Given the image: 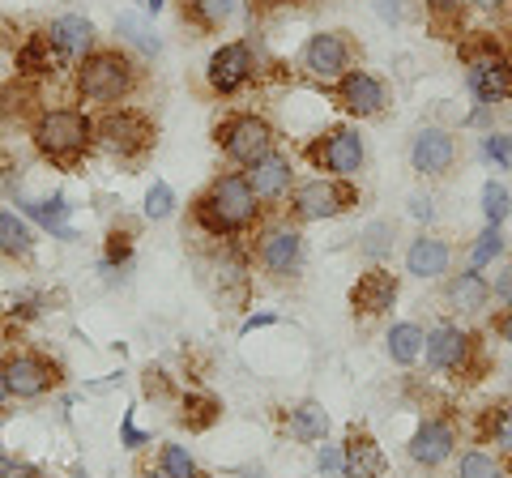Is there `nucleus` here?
Segmentation results:
<instances>
[{"instance_id": "58", "label": "nucleus", "mask_w": 512, "mask_h": 478, "mask_svg": "<svg viewBox=\"0 0 512 478\" xmlns=\"http://www.w3.org/2000/svg\"><path fill=\"white\" fill-rule=\"evenodd\" d=\"M235 478H261V474H256V470H244V474H235Z\"/></svg>"}, {"instance_id": "40", "label": "nucleus", "mask_w": 512, "mask_h": 478, "mask_svg": "<svg viewBox=\"0 0 512 478\" xmlns=\"http://www.w3.org/2000/svg\"><path fill=\"white\" fill-rule=\"evenodd\" d=\"M483 154L491 158L495 167H512V133H487L483 137Z\"/></svg>"}, {"instance_id": "5", "label": "nucleus", "mask_w": 512, "mask_h": 478, "mask_svg": "<svg viewBox=\"0 0 512 478\" xmlns=\"http://www.w3.org/2000/svg\"><path fill=\"white\" fill-rule=\"evenodd\" d=\"M423 359L436 376H448V380H457V385H474V380H483L491 368L483 338L470 329H461L457 321H440V325L427 329Z\"/></svg>"}, {"instance_id": "21", "label": "nucleus", "mask_w": 512, "mask_h": 478, "mask_svg": "<svg viewBox=\"0 0 512 478\" xmlns=\"http://www.w3.org/2000/svg\"><path fill=\"white\" fill-rule=\"evenodd\" d=\"M444 304H448V312H457V316L487 312V304H491V278L483 274V269H470V265L461 269V274H448Z\"/></svg>"}, {"instance_id": "18", "label": "nucleus", "mask_w": 512, "mask_h": 478, "mask_svg": "<svg viewBox=\"0 0 512 478\" xmlns=\"http://www.w3.org/2000/svg\"><path fill=\"white\" fill-rule=\"evenodd\" d=\"M43 35L52 39L60 65H73V69H77V60H86L94 47H99V30H94V22L86 18V13H60Z\"/></svg>"}, {"instance_id": "11", "label": "nucleus", "mask_w": 512, "mask_h": 478, "mask_svg": "<svg viewBox=\"0 0 512 478\" xmlns=\"http://www.w3.org/2000/svg\"><path fill=\"white\" fill-rule=\"evenodd\" d=\"M256 77H261V60H256V47L248 39L222 43L218 52L205 60V86H210L214 99H235Z\"/></svg>"}, {"instance_id": "48", "label": "nucleus", "mask_w": 512, "mask_h": 478, "mask_svg": "<svg viewBox=\"0 0 512 478\" xmlns=\"http://www.w3.org/2000/svg\"><path fill=\"white\" fill-rule=\"evenodd\" d=\"M470 9L487 13V18H504V13H512V0H470Z\"/></svg>"}, {"instance_id": "44", "label": "nucleus", "mask_w": 512, "mask_h": 478, "mask_svg": "<svg viewBox=\"0 0 512 478\" xmlns=\"http://www.w3.org/2000/svg\"><path fill=\"white\" fill-rule=\"evenodd\" d=\"M18 180H22L18 163H13L9 154H0V197H5V193H18Z\"/></svg>"}, {"instance_id": "10", "label": "nucleus", "mask_w": 512, "mask_h": 478, "mask_svg": "<svg viewBox=\"0 0 512 478\" xmlns=\"http://www.w3.org/2000/svg\"><path fill=\"white\" fill-rule=\"evenodd\" d=\"M363 158H367V146L355 124H333V129L316 133L303 146V163L320 175H338V180H355L363 171Z\"/></svg>"}, {"instance_id": "22", "label": "nucleus", "mask_w": 512, "mask_h": 478, "mask_svg": "<svg viewBox=\"0 0 512 478\" xmlns=\"http://www.w3.org/2000/svg\"><path fill=\"white\" fill-rule=\"evenodd\" d=\"M448 265H453V244H448L444 235L423 231V235L410 239V248H406V274L431 282V278H444Z\"/></svg>"}, {"instance_id": "37", "label": "nucleus", "mask_w": 512, "mask_h": 478, "mask_svg": "<svg viewBox=\"0 0 512 478\" xmlns=\"http://www.w3.org/2000/svg\"><path fill=\"white\" fill-rule=\"evenodd\" d=\"M500 257H504V235H500V227H487L470 244V269H487V265H495Z\"/></svg>"}, {"instance_id": "56", "label": "nucleus", "mask_w": 512, "mask_h": 478, "mask_svg": "<svg viewBox=\"0 0 512 478\" xmlns=\"http://www.w3.org/2000/svg\"><path fill=\"white\" fill-rule=\"evenodd\" d=\"M141 478H167V474H163V470H154V466H150V470H141Z\"/></svg>"}, {"instance_id": "29", "label": "nucleus", "mask_w": 512, "mask_h": 478, "mask_svg": "<svg viewBox=\"0 0 512 478\" xmlns=\"http://www.w3.org/2000/svg\"><path fill=\"white\" fill-rule=\"evenodd\" d=\"M30 252H35V231H30V222L0 210V257L9 261H26Z\"/></svg>"}, {"instance_id": "51", "label": "nucleus", "mask_w": 512, "mask_h": 478, "mask_svg": "<svg viewBox=\"0 0 512 478\" xmlns=\"http://www.w3.org/2000/svg\"><path fill=\"white\" fill-rule=\"evenodd\" d=\"M265 325H274V312H261V316H248V321H244V333H252V329H265Z\"/></svg>"}, {"instance_id": "14", "label": "nucleus", "mask_w": 512, "mask_h": 478, "mask_svg": "<svg viewBox=\"0 0 512 478\" xmlns=\"http://www.w3.org/2000/svg\"><path fill=\"white\" fill-rule=\"evenodd\" d=\"M329 94H333V103L355 120H376V116H384V107H389V86H384V77H376L372 69L342 73L338 82H329Z\"/></svg>"}, {"instance_id": "4", "label": "nucleus", "mask_w": 512, "mask_h": 478, "mask_svg": "<svg viewBox=\"0 0 512 478\" xmlns=\"http://www.w3.org/2000/svg\"><path fill=\"white\" fill-rule=\"evenodd\" d=\"M30 141L35 150L60 171L82 167L90 150L99 146L94 141V116H86L82 107H43L30 120Z\"/></svg>"}, {"instance_id": "2", "label": "nucleus", "mask_w": 512, "mask_h": 478, "mask_svg": "<svg viewBox=\"0 0 512 478\" xmlns=\"http://www.w3.org/2000/svg\"><path fill=\"white\" fill-rule=\"evenodd\" d=\"M146 82L137 56L128 47H94L86 60H77L73 69V90L82 103H99V107H116L128 103Z\"/></svg>"}, {"instance_id": "16", "label": "nucleus", "mask_w": 512, "mask_h": 478, "mask_svg": "<svg viewBox=\"0 0 512 478\" xmlns=\"http://www.w3.org/2000/svg\"><path fill=\"white\" fill-rule=\"evenodd\" d=\"M406 453L414 466H427V470L444 466V461L457 453V423L448 419V414H427V419L414 427Z\"/></svg>"}, {"instance_id": "8", "label": "nucleus", "mask_w": 512, "mask_h": 478, "mask_svg": "<svg viewBox=\"0 0 512 478\" xmlns=\"http://www.w3.org/2000/svg\"><path fill=\"white\" fill-rule=\"evenodd\" d=\"M359 205V184L355 180H338V175H312L299 180L286 197V218L308 227V222H329L342 218Z\"/></svg>"}, {"instance_id": "1", "label": "nucleus", "mask_w": 512, "mask_h": 478, "mask_svg": "<svg viewBox=\"0 0 512 478\" xmlns=\"http://www.w3.org/2000/svg\"><path fill=\"white\" fill-rule=\"evenodd\" d=\"M192 222L205 239L227 244V239L256 235V227L265 222V205L252 193L244 171H222L192 197Z\"/></svg>"}, {"instance_id": "31", "label": "nucleus", "mask_w": 512, "mask_h": 478, "mask_svg": "<svg viewBox=\"0 0 512 478\" xmlns=\"http://www.w3.org/2000/svg\"><path fill=\"white\" fill-rule=\"evenodd\" d=\"M116 35H120L128 47H137L141 56H150V60L163 56V39L154 35L150 22L141 18V13H120V18H116Z\"/></svg>"}, {"instance_id": "55", "label": "nucleus", "mask_w": 512, "mask_h": 478, "mask_svg": "<svg viewBox=\"0 0 512 478\" xmlns=\"http://www.w3.org/2000/svg\"><path fill=\"white\" fill-rule=\"evenodd\" d=\"M286 5H299V9H312V5H329V0H286Z\"/></svg>"}, {"instance_id": "32", "label": "nucleus", "mask_w": 512, "mask_h": 478, "mask_svg": "<svg viewBox=\"0 0 512 478\" xmlns=\"http://www.w3.org/2000/svg\"><path fill=\"white\" fill-rule=\"evenodd\" d=\"M431 26L440 30L444 39H457L461 26H466V13H470V0H423Z\"/></svg>"}, {"instance_id": "27", "label": "nucleus", "mask_w": 512, "mask_h": 478, "mask_svg": "<svg viewBox=\"0 0 512 478\" xmlns=\"http://www.w3.org/2000/svg\"><path fill=\"white\" fill-rule=\"evenodd\" d=\"M286 432H291L299 444H320L329 436V414L320 402H299L291 406V419H286Z\"/></svg>"}, {"instance_id": "19", "label": "nucleus", "mask_w": 512, "mask_h": 478, "mask_svg": "<svg viewBox=\"0 0 512 478\" xmlns=\"http://www.w3.org/2000/svg\"><path fill=\"white\" fill-rule=\"evenodd\" d=\"M244 175H248L252 193L261 197L265 210H269V205H282L286 197H291V188H295V163H291V158H286L282 150L265 154L261 163H252Z\"/></svg>"}, {"instance_id": "38", "label": "nucleus", "mask_w": 512, "mask_h": 478, "mask_svg": "<svg viewBox=\"0 0 512 478\" xmlns=\"http://www.w3.org/2000/svg\"><path fill=\"white\" fill-rule=\"evenodd\" d=\"M508 214H512V193L500 180H487L483 184V218H487V227H500Z\"/></svg>"}, {"instance_id": "3", "label": "nucleus", "mask_w": 512, "mask_h": 478, "mask_svg": "<svg viewBox=\"0 0 512 478\" xmlns=\"http://www.w3.org/2000/svg\"><path fill=\"white\" fill-rule=\"evenodd\" d=\"M457 56L466 69V86L483 107L512 103V52L491 30H461Z\"/></svg>"}, {"instance_id": "50", "label": "nucleus", "mask_w": 512, "mask_h": 478, "mask_svg": "<svg viewBox=\"0 0 512 478\" xmlns=\"http://www.w3.org/2000/svg\"><path fill=\"white\" fill-rule=\"evenodd\" d=\"M410 214L431 222V218H436V205H431V197H414V201H410Z\"/></svg>"}, {"instance_id": "20", "label": "nucleus", "mask_w": 512, "mask_h": 478, "mask_svg": "<svg viewBox=\"0 0 512 478\" xmlns=\"http://www.w3.org/2000/svg\"><path fill=\"white\" fill-rule=\"evenodd\" d=\"M389 470V457L376 444V436L367 427H350L346 444H342V474L346 478H384Z\"/></svg>"}, {"instance_id": "26", "label": "nucleus", "mask_w": 512, "mask_h": 478, "mask_svg": "<svg viewBox=\"0 0 512 478\" xmlns=\"http://www.w3.org/2000/svg\"><path fill=\"white\" fill-rule=\"evenodd\" d=\"M22 205V214L26 218H35L43 231H52L56 239H73V227H69V214H73V205L69 197H39V201H18Z\"/></svg>"}, {"instance_id": "13", "label": "nucleus", "mask_w": 512, "mask_h": 478, "mask_svg": "<svg viewBox=\"0 0 512 478\" xmlns=\"http://www.w3.org/2000/svg\"><path fill=\"white\" fill-rule=\"evenodd\" d=\"M0 372H5L9 393H13V397H22V402L47 397V393L60 385V363L47 355V350H35V346L9 350V355L0 359Z\"/></svg>"}, {"instance_id": "47", "label": "nucleus", "mask_w": 512, "mask_h": 478, "mask_svg": "<svg viewBox=\"0 0 512 478\" xmlns=\"http://www.w3.org/2000/svg\"><path fill=\"white\" fill-rule=\"evenodd\" d=\"M376 13H380V22L397 26V22L406 18V0H376Z\"/></svg>"}, {"instance_id": "41", "label": "nucleus", "mask_w": 512, "mask_h": 478, "mask_svg": "<svg viewBox=\"0 0 512 478\" xmlns=\"http://www.w3.org/2000/svg\"><path fill=\"white\" fill-rule=\"evenodd\" d=\"M491 299H500V304H512V261H504L495 269L491 278Z\"/></svg>"}, {"instance_id": "9", "label": "nucleus", "mask_w": 512, "mask_h": 478, "mask_svg": "<svg viewBox=\"0 0 512 478\" xmlns=\"http://www.w3.org/2000/svg\"><path fill=\"white\" fill-rule=\"evenodd\" d=\"M252 261L261 265V274L269 282H291L303 269V231L299 222L278 218V222H261L256 227V244H252Z\"/></svg>"}, {"instance_id": "12", "label": "nucleus", "mask_w": 512, "mask_h": 478, "mask_svg": "<svg viewBox=\"0 0 512 478\" xmlns=\"http://www.w3.org/2000/svg\"><path fill=\"white\" fill-rule=\"evenodd\" d=\"M355 60H359V43L350 30H316L299 52V69L308 73L312 82L329 86V82H338L342 73L355 69Z\"/></svg>"}, {"instance_id": "59", "label": "nucleus", "mask_w": 512, "mask_h": 478, "mask_svg": "<svg viewBox=\"0 0 512 478\" xmlns=\"http://www.w3.org/2000/svg\"><path fill=\"white\" fill-rule=\"evenodd\" d=\"M73 478H90V474H86V470H77V474H73Z\"/></svg>"}, {"instance_id": "57", "label": "nucleus", "mask_w": 512, "mask_h": 478, "mask_svg": "<svg viewBox=\"0 0 512 478\" xmlns=\"http://www.w3.org/2000/svg\"><path fill=\"white\" fill-rule=\"evenodd\" d=\"M5 43H9V35H5V26H0V56H5Z\"/></svg>"}, {"instance_id": "43", "label": "nucleus", "mask_w": 512, "mask_h": 478, "mask_svg": "<svg viewBox=\"0 0 512 478\" xmlns=\"http://www.w3.org/2000/svg\"><path fill=\"white\" fill-rule=\"evenodd\" d=\"M141 385H146L150 397H171V376L163 368H146V376H141Z\"/></svg>"}, {"instance_id": "42", "label": "nucleus", "mask_w": 512, "mask_h": 478, "mask_svg": "<svg viewBox=\"0 0 512 478\" xmlns=\"http://www.w3.org/2000/svg\"><path fill=\"white\" fill-rule=\"evenodd\" d=\"M316 470H320V474H342V444H320Z\"/></svg>"}, {"instance_id": "25", "label": "nucleus", "mask_w": 512, "mask_h": 478, "mask_svg": "<svg viewBox=\"0 0 512 478\" xmlns=\"http://www.w3.org/2000/svg\"><path fill=\"white\" fill-rule=\"evenodd\" d=\"M239 0H180V18L201 30V35H214V30H222L231 18H235Z\"/></svg>"}, {"instance_id": "53", "label": "nucleus", "mask_w": 512, "mask_h": 478, "mask_svg": "<svg viewBox=\"0 0 512 478\" xmlns=\"http://www.w3.org/2000/svg\"><path fill=\"white\" fill-rule=\"evenodd\" d=\"M9 402H13V393H9V385H5V372H0V414H5Z\"/></svg>"}, {"instance_id": "34", "label": "nucleus", "mask_w": 512, "mask_h": 478, "mask_svg": "<svg viewBox=\"0 0 512 478\" xmlns=\"http://www.w3.org/2000/svg\"><path fill=\"white\" fill-rule=\"evenodd\" d=\"M133 248H137V231L133 227H111L107 231V244H103V274H116L133 261Z\"/></svg>"}, {"instance_id": "46", "label": "nucleus", "mask_w": 512, "mask_h": 478, "mask_svg": "<svg viewBox=\"0 0 512 478\" xmlns=\"http://www.w3.org/2000/svg\"><path fill=\"white\" fill-rule=\"evenodd\" d=\"M491 333H495L500 342H508V346H512V304H504L500 312L491 316Z\"/></svg>"}, {"instance_id": "28", "label": "nucleus", "mask_w": 512, "mask_h": 478, "mask_svg": "<svg viewBox=\"0 0 512 478\" xmlns=\"http://www.w3.org/2000/svg\"><path fill=\"white\" fill-rule=\"evenodd\" d=\"M423 325H414V321H402V325H393L389 329V338H384V346H389V359L397 363V368H414V363L423 359Z\"/></svg>"}, {"instance_id": "23", "label": "nucleus", "mask_w": 512, "mask_h": 478, "mask_svg": "<svg viewBox=\"0 0 512 478\" xmlns=\"http://www.w3.org/2000/svg\"><path fill=\"white\" fill-rule=\"evenodd\" d=\"M13 69H18V77H26V82L52 77L60 69V56H56L52 39H47L43 30H30V35L18 43V52H13Z\"/></svg>"}, {"instance_id": "45", "label": "nucleus", "mask_w": 512, "mask_h": 478, "mask_svg": "<svg viewBox=\"0 0 512 478\" xmlns=\"http://www.w3.org/2000/svg\"><path fill=\"white\" fill-rule=\"evenodd\" d=\"M0 478H43V474L35 466H26V461H18V457L0 453Z\"/></svg>"}, {"instance_id": "39", "label": "nucleus", "mask_w": 512, "mask_h": 478, "mask_svg": "<svg viewBox=\"0 0 512 478\" xmlns=\"http://www.w3.org/2000/svg\"><path fill=\"white\" fill-rule=\"evenodd\" d=\"M171 214H175V188L167 180H154L150 193H146V218L150 222H163Z\"/></svg>"}, {"instance_id": "24", "label": "nucleus", "mask_w": 512, "mask_h": 478, "mask_svg": "<svg viewBox=\"0 0 512 478\" xmlns=\"http://www.w3.org/2000/svg\"><path fill=\"white\" fill-rule=\"evenodd\" d=\"M478 440L495 444L504 466H512V397H500L491 402L483 414H478Z\"/></svg>"}, {"instance_id": "33", "label": "nucleus", "mask_w": 512, "mask_h": 478, "mask_svg": "<svg viewBox=\"0 0 512 478\" xmlns=\"http://www.w3.org/2000/svg\"><path fill=\"white\" fill-rule=\"evenodd\" d=\"M393 239H397V227H393V222H389V218H376V222H367V227H363V235H359V252H363L367 261H376V265H380V261L393 252Z\"/></svg>"}, {"instance_id": "54", "label": "nucleus", "mask_w": 512, "mask_h": 478, "mask_svg": "<svg viewBox=\"0 0 512 478\" xmlns=\"http://www.w3.org/2000/svg\"><path fill=\"white\" fill-rule=\"evenodd\" d=\"M141 13H163V0H137Z\"/></svg>"}, {"instance_id": "49", "label": "nucleus", "mask_w": 512, "mask_h": 478, "mask_svg": "<svg viewBox=\"0 0 512 478\" xmlns=\"http://www.w3.org/2000/svg\"><path fill=\"white\" fill-rule=\"evenodd\" d=\"M124 444H128V449H141V444H146V436L133 427V414H124Z\"/></svg>"}, {"instance_id": "15", "label": "nucleus", "mask_w": 512, "mask_h": 478, "mask_svg": "<svg viewBox=\"0 0 512 478\" xmlns=\"http://www.w3.org/2000/svg\"><path fill=\"white\" fill-rule=\"evenodd\" d=\"M397 295H402V278L384 265H372L350 286V312L363 316V321H376V316H384L397 304Z\"/></svg>"}, {"instance_id": "6", "label": "nucleus", "mask_w": 512, "mask_h": 478, "mask_svg": "<svg viewBox=\"0 0 512 478\" xmlns=\"http://www.w3.org/2000/svg\"><path fill=\"white\" fill-rule=\"evenodd\" d=\"M94 141H99V150H107L111 158H120V163H141L158 141V124L141 107L116 103L94 116Z\"/></svg>"}, {"instance_id": "7", "label": "nucleus", "mask_w": 512, "mask_h": 478, "mask_svg": "<svg viewBox=\"0 0 512 478\" xmlns=\"http://www.w3.org/2000/svg\"><path fill=\"white\" fill-rule=\"evenodd\" d=\"M214 146L222 150L231 167L248 171L252 163H261L265 154L278 150V133L261 111H227L218 124H214Z\"/></svg>"}, {"instance_id": "35", "label": "nucleus", "mask_w": 512, "mask_h": 478, "mask_svg": "<svg viewBox=\"0 0 512 478\" xmlns=\"http://www.w3.org/2000/svg\"><path fill=\"white\" fill-rule=\"evenodd\" d=\"M457 478H508V466L500 461V453H483V449H470L461 453L457 461Z\"/></svg>"}, {"instance_id": "52", "label": "nucleus", "mask_w": 512, "mask_h": 478, "mask_svg": "<svg viewBox=\"0 0 512 478\" xmlns=\"http://www.w3.org/2000/svg\"><path fill=\"white\" fill-rule=\"evenodd\" d=\"M248 5H252L256 13H269V9H282L286 0H248Z\"/></svg>"}, {"instance_id": "17", "label": "nucleus", "mask_w": 512, "mask_h": 478, "mask_svg": "<svg viewBox=\"0 0 512 478\" xmlns=\"http://www.w3.org/2000/svg\"><path fill=\"white\" fill-rule=\"evenodd\" d=\"M410 167L423 175V180H440L457 167V137L440 129V124H423L410 141Z\"/></svg>"}, {"instance_id": "30", "label": "nucleus", "mask_w": 512, "mask_h": 478, "mask_svg": "<svg viewBox=\"0 0 512 478\" xmlns=\"http://www.w3.org/2000/svg\"><path fill=\"white\" fill-rule=\"evenodd\" d=\"M222 419V402L210 393H184L180 397V423L188 432H210V427Z\"/></svg>"}, {"instance_id": "36", "label": "nucleus", "mask_w": 512, "mask_h": 478, "mask_svg": "<svg viewBox=\"0 0 512 478\" xmlns=\"http://www.w3.org/2000/svg\"><path fill=\"white\" fill-rule=\"evenodd\" d=\"M158 470L167 478H205V470L188 457V449H180V444H163V449H158Z\"/></svg>"}]
</instances>
